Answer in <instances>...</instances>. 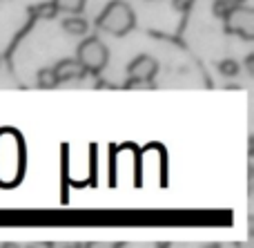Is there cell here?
<instances>
[{"label":"cell","instance_id":"8fae6325","mask_svg":"<svg viewBox=\"0 0 254 248\" xmlns=\"http://www.w3.org/2000/svg\"><path fill=\"white\" fill-rule=\"evenodd\" d=\"M58 13V9L54 7V2H47V4H40V7H36V16L38 18H54Z\"/></svg>","mask_w":254,"mask_h":248},{"label":"cell","instance_id":"7c38bea8","mask_svg":"<svg viewBox=\"0 0 254 248\" xmlns=\"http://www.w3.org/2000/svg\"><path fill=\"white\" fill-rule=\"evenodd\" d=\"M127 87H131V89H152V87H154V83H152V81L129 79V83H127Z\"/></svg>","mask_w":254,"mask_h":248},{"label":"cell","instance_id":"ba28073f","mask_svg":"<svg viewBox=\"0 0 254 248\" xmlns=\"http://www.w3.org/2000/svg\"><path fill=\"white\" fill-rule=\"evenodd\" d=\"M58 83H61V81H58L54 67H47V70H40L38 72V87L40 89H54Z\"/></svg>","mask_w":254,"mask_h":248},{"label":"cell","instance_id":"9c48e42d","mask_svg":"<svg viewBox=\"0 0 254 248\" xmlns=\"http://www.w3.org/2000/svg\"><path fill=\"white\" fill-rule=\"evenodd\" d=\"M52 2H54V7H56L58 11H65V13H80L87 0H52Z\"/></svg>","mask_w":254,"mask_h":248},{"label":"cell","instance_id":"7a4b0ae2","mask_svg":"<svg viewBox=\"0 0 254 248\" xmlns=\"http://www.w3.org/2000/svg\"><path fill=\"white\" fill-rule=\"evenodd\" d=\"M96 25L112 36H125L134 29L136 16L127 2H123V0H112V2L103 9L101 16H98Z\"/></svg>","mask_w":254,"mask_h":248},{"label":"cell","instance_id":"4fadbf2b","mask_svg":"<svg viewBox=\"0 0 254 248\" xmlns=\"http://www.w3.org/2000/svg\"><path fill=\"white\" fill-rule=\"evenodd\" d=\"M219 2H230V4H241L243 0H219Z\"/></svg>","mask_w":254,"mask_h":248},{"label":"cell","instance_id":"277c9868","mask_svg":"<svg viewBox=\"0 0 254 248\" xmlns=\"http://www.w3.org/2000/svg\"><path fill=\"white\" fill-rule=\"evenodd\" d=\"M223 20L230 34H239L246 40H254V9L252 7L237 4Z\"/></svg>","mask_w":254,"mask_h":248},{"label":"cell","instance_id":"30bf717a","mask_svg":"<svg viewBox=\"0 0 254 248\" xmlns=\"http://www.w3.org/2000/svg\"><path fill=\"white\" fill-rule=\"evenodd\" d=\"M219 72L223 76H228V79H234V76L239 74V63L232 61V58H228V61H221L219 63Z\"/></svg>","mask_w":254,"mask_h":248},{"label":"cell","instance_id":"8992f818","mask_svg":"<svg viewBox=\"0 0 254 248\" xmlns=\"http://www.w3.org/2000/svg\"><path fill=\"white\" fill-rule=\"evenodd\" d=\"M54 72H56L58 81H80L87 74V70L78 63V58H65L54 67Z\"/></svg>","mask_w":254,"mask_h":248},{"label":"cell","instance_id":"52a82bcc","mask_svg":"<svg viewBox=\"0 0 254 248\" xmlns=\"http://www.w3.org/2000/svg\"><path fill=\"white\" fill-rule=\"evenodd\" d=\"M63 29H65L67 34H71V36H85L87 34V29H89V25H87L85 18H80L78 13H74V16H69V18L63 20Z\"/></svg>","mask_w":254,"mask_h":248},{"label":"cell","instance_id":"3957f363","mask_svg":"<svg viewBox=\"0 0 254 248\" xmlns=\"http://www.w3.org/2000/svg\"><path fill=\"white\" fill-rule=\"evenodd\" d=\"M76 58L78 63L92 74H98L107 67V61H110V52L103 45V40L98 38H85L83 43L78 45V52H76Z\"/></svg>","mask_w":254,"mask_h":248},{"label":"cell","instance_id":"6da1fadb","mask_svg":"<svg viewBox=\"0 0 254 248\" xmlns=\"http://www.w3.org/2000/svg\"><path fill=\"white\" fill-rule=\"evenodd\" d=\"M25 165V146L11 130H0V183H18Z\"/></svg>","mask_w":254,"mask_h":248},{"label":"cell","instance_id":"5b68a950","mask_svg":"<svg viewBox=\"0 0 254 248\" xmlns=\"http://www.w3.org/2000/svg\"><path fill=\"white\" fill-rule=\"evenodd\" d=\"M158 72V63L152 56L143 54V56H136L134 61L127 67V76L129 79H140V81H152Z\"/></svg>","mask_w":254,"mask_h":248}]
</instances>
